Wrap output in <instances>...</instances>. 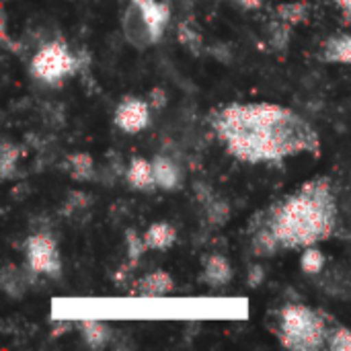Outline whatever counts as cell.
Masks as SVG:
<instances>
[{
    "instance_id": "cell-12",
    "label": "cell",
    "mask_w": 351,
    "mask_h": 351,
    "mask_svg": "<svg viewBox=\"0 0 351 351\" xmlns=\"http://www.w3.org/2000/svg\"><path fill=\"white\" fill-rule=\"evenodd\" d=\"M152 173H154L156 187L165 189V191H175L181 185V179H183L179 167L169 156H162V154L152 158Z\"/></svg>"
},
{
    "instance_id": "cell-2",
    "label": "cell",
    "mask_w": 351,
    "mask_h": 351,
    "mask_svg": "<svg viewBox=\"0 0 351 351\" xmlns=\"http://www.w3.org/2000/svg\"><path fill=\"white\" fill-rule=\"evenodd\" d=\"M255 224L265 226L280 251L306 249L333 237L337 228V199L329 177H315L298 191L261 212Z\"/></svg>"
},
{
    "instance_id": "cell-10",
    "label": "cell",
    "mask_w": 351,
    "mask_h": 351,
    "mask_svg": "<svg viewBox=\"0 0 351 351\" xmlns=\"http://www.w3.org/2000/svg\"><path fill=\"white\" fill-rule=\"evenodd\" d=\"M125 181L136 191H152V189H156L154 173H152V160H146L142 156L132 158V162L125 169Z\"/></svg>"
},
{
    "instance_id": "cell-23",
    "label": "cell",
    "mask_w": 351,
    "mask_h": 351,
    "mask_svg": "<svg viewBox=\"0 0 351 351\" xmlns=\"http://www.w3.org/2000/svg\"><path fill=\"white\" fill-rule=\"evenodd\" d=\"M327 348L331 351H351V329L343 325L333 327Z\"/></svg>"
},
{
    "instance_id": "cell-13",
    "label": "cell",
    "mask_w": 351,
    "mask_h": 351,
    "mask_svg": "<svg viewBox=\"0 0 351 351\" xmlns=\"http://www.w3.org/2000/svg\"><path fill=\"white\" fill-rule=\"evenodd\" d=\"M321 60L331 64H351V33L329 37L321 47Z\"/></svg>"
},
{
    "instance_id": "cell-25",
    "label": "cell",
    "mask_w": 351,
    "mask_h": 351,
    "mask_svg": "<svg viewBox=\"0 0 351 351\" xmlns=\"http://www.w3.org/2000/svg\"><path fill=\"white\" fill-rule=\"evenodd\" d=\"M290 27L292 25H288L286 21H278V23H274L271 25V33H269V41H271V45L276 47V49H286V45H288V37H290Z\"/></svg>"
},
{
    "instance_id": "cell-24",
    "label": "cell",
    "mask_w": 351,
    "mask_h": 351,
    "mask_svg": "<svg viewBox=\"0 0 351 351\" xmlns=\"http://www.w3.org/2000/svg\"><path fill=\"white\" fill-rule=\"evenodd\" d=\"M179 41H181L187 49H191L193 53H197V51L202 49V35H199L189 23H181V25H179Z\"/></svg>"
},
{
    "instance_id": "cell-16",
    "label": "cell",
    "mask_w": 351,
    "mask_h": 351,
    "mask_svg": "<svg viewBox=\"0 0 351 351\" xmlns=\"http://www.w3.org/2000/svg\"><path fill=\"white\" fill-rule=\"evenodd\" d=\"M66 169H68V175L78 183H86L97 177L95 160L88 152H72L66 158Z\"/></svg>"
},
{
    "instance_id": "cell-1",
    "label": "cell",
    "mask_w": 351,
    "mask_h": 351,
    "mask_svg": "<svg viewBox=\"0 0 351 351\" xmlns=\"http://www.w3.org/2000/svg\"><path fill=\"white\" fill-rule=\"evenodd\" d=\"M212 128L230 156L251 165L321 150L317 130L296 111L276 103L226 105L214 113Z\"/></svg>"
},
{
    "instance_id": "cell-14",
    "label": "cell",
    "mask_w": 351,
    "mask_h": 351,
    "mask_svg": "<svg viewBox=\"0 0 351 351\" xmlns=\"http://www.w3.org/2000/svg\"><path fill=\"white\" fill-rule=\"evenodd\" d=\"M146 247L150 251H167L177 241V230L169 222H152L144 232Z\"/></svg>"
},
{
    "instance_id": "cell-17",
    "label": "cell",
    "mask_w": 351,
    "mask_h": 351,
    "mask_svg": "<svg viewBox=\"0 0 351 351\" xmlns=\"http://www.w3.org/2000/svg\"><path fill=\"white\" fill-rule=\"evenodd\" d=\"M19 158H21V148L16 144H12L10 140H2V146H0V177L4 181L14 175Z\"/></svg>"
},
{
    "instance_id": "cell-6",
    "label": "cell",
    "mask_w": 351,
    "mask_h": 351,
    "mask_svg": "<svg viewBox=\"0 0 351 351\" xmlns=\"http://www.w3.org/2000/svg\"><path fill=\"white\" fill-rule=\"evenodd\" d=\"M113 123L125 134H138L146 130L150 125V103L134 95L123 97L115 107Z\"/></svg>"
},
{
    "instance_id": "cell-4",
    "label": "cell",
    "mask_w": 351,
    "mask_h": 351,
    "mask_svg": "<svg viewBox=\"0 0 351 351\" xmlns=\"http://www.w3.org/2000/svg\"><path fill=\"white\" fill-rule=\"evenodd\" d=\"M78 66H80V60L68 47V43L62 39H56L35 51V56L31 58L29 70L35 80L49 84V86H60L78 70Z\"/></svg>"
},
{
    "instance_id": "cell-20",
    "label": "cell",
    "mask_w": 351,
    "mask_h": 351,
    "mask_svg": "<svg viewBox=\"0 0 351 351\" xmlns=\"http://www.w3.org/2000/svg\"><path fill=\"white\" fill-rule=\"evenodd\" d=\"M278 16L288 25H300L308 16V6L304 2H288L278 6Z\"/></svg>"
},
{
    "instance_id": "cell-3",
    "label": "cell",
    "mask_w": 351,
    "mask_h": 351,
    "mask_svg": "<svg viewBox=\"0 0 351 351\" xmlns=\"http://www.w3.org/2000/svg\"><path fill=\"white\" fill-rule=\"evenodd\" d=\"M331 317L304 306V304H286L280 311L278 319V337L284 348L294 351H319L327 348L331 335Z\"/></svg>"
},
{
    "instance_id": "cell-11",
    "label": "cell",
    "mask_w": 351,
    "mask_h": 351,
    "mask_svg": "<svg viewBox=\"0 0 351 351\" xmlns=\"http://www.w3.org/2000/svg\"><path fill=\"white\" fill-rule=\"evenodd\" d=\"M234 276V269L230 265V261L224 255H210L204 263V274H202V282L208 284L210 288H222L226 286Z\"/></svg>"
},
{
    "instance_id": "cell-9",
    "label": "cell",
    "mask_w": 351,
    "mask_h": 351,
    "mask_svg": "<svg viewBox=\"0 0 351 351\" xmlns=\"http://www.w3.org/2000/svg\"><path fill=\"white\" fill-rule=\"evenodd\" d=\"M130 2L138 4L140 10L144 12L146 23H148V27H150V33H152V39H154V43H156V41L162 37L165 27H167V23H169V16H171L169 6H167L165 2H158V0H130Z\"/></svg>"
},
{
    "instance_id": "cell-21",
    "label": "cell",
    "mask_w": 351,
    "mask_h": 351,
    "mask_svg": "<svg viewBox=\"0 0 351 351\" xmlns=\"http://www.w3.org/2000/svg\"><path fill=\"white\" fill-rule=\"evenodd\" d=\"M25 286H27L25 278H23L21 271H16L14 267H6V269L2 271V288H4V292H6L8 296H12V298L23 296Z\"/></svg>"
},
{
    "instance_id": "cell-22",
    "label": "cell",
    "mask_w": 351,
    "mask_h": 351,
    "mask_svg": "<svg viewBox=\"0 0 351 351\" xmlns=\"http://www.w3.org/2000/svg\"><path fill=\"white\" fill-rule=\"evenodd\" d=\"M204 206H206V214H208V220L212 224H224L226 216H228V206L226 202L218 199L216 195H210L208 199H204Z\"/></svg>"
},
{
    "instance_id": "cell-28",
    "label": "cell",
    "mask_w": 351,
    "mask_h": 351,
    "mask_svg": "<svg viewBox=\"0 0 351 351\" xmlns=\"http://www.w3.org/2000/svg\"><path fill=\"white\" fill-rule=\"evenodd\" d=\"M333 2L341 8L343 16H346V19L351 23V0H333Z\"/></svg>"
},
{
    "instance_id": "cell-5",
    "label": "cell",
    "mask_w": 351,
    "mask_h": 351,
    "mask_svg": "<svg viewBox=\"0 0 351 351\" xmlns=\"http://www.w3.org/2000/svg\"><path fill=\"white\" fill-rule=\"evenodd\" d=\"M27 269L31 276H45L51 280L62 278V257L58 251V243L47 232H37L25 243Z\"/></svg>"
},
{
    "instance_id": "cell-26",
    "label": "cell",
    "mask_w": 351,
    "mask_h": 351,
    "mask_svg": "<svg viewBox=\"0 0 351 351\" xmlns=\"http://www.w3.org/2000/svg\"><path fill=\"white\" fill-rule=\"evenodd\" d=\"M148 103H150V107H156V109L165 107V103H167L165 90H162V88H152V93H150V97H148Z\"/></svg>"
},
{
    "instance_id": "cell-7",
    "label": "cell",
    "mask_w": 351,
    "mask_h": 351,
    "mask_svg": "<svg viewBox=\"0 0 351 351\" xmlns=\"http://www.w3.org/2000/svg\"><path fill=\"white\" fill-rule=\"evenodd\" d=\"M121 29L128 37V41L136 47H146L150 43H154L152 39V33H150V27L146 23V16L144 12L140 10L138 4H130L128 10L123 12V19H121Z\"/></svg>"
},
{
    "instance_id": "cell-18",
    "label": "cell",
    "mask_w": 351,
    "mask_h": 351,
    "mask_svg": "<svg viewBox=\"0 0 351 351\" xmlns=\"http://www.w3.org/2000/svg\"><path fill=\"white\" fill-rule=\"evenodd\" d=\"M325 263H327V259H325L323 251L317 249V245L306 247L302 251V255H300V269H302L304 276H313V278L321 276L323 269H325Z\"/></svg>"
},
{
    "instance_id": "cell-15",
    "label": "cell",
    "mask_w": 351,
    "mask_h": 351,
    "mask_svg": "<svg viewBox=\"0 0 351 351\" xmlns=\"http://www.w3.org/2000/svg\"><path fill=\"white\" fill-rule=\"evenodd\" d=\"M80 333H82L84 343L88 348H93V350H103L111 341V337H113L111 329L103 321H97V319L80 321Z\"/></svg>"
},
{
    "instance_id": "cell-27",
    "label": "cell",
    "mask_w": 351,
    "mask_h": 351,
    "mask_svg": "<svg viewBox=\"0 0 351 351\" xmlns=\"http://www.w3.org/2000/svg\"><path fill=\"white\" fill-rule=\"evenodd\" d=\"M263 278H265V271H263V267H259V265H253V267L249 269V284H251L253 288H257V286L263 282Z\"/></svg>"
},
{
    "instance_id": "cell-8",
    "label": "cell",
    "mask_w": 351,
    "mask_h": 351,
    "mask_svg": "<svg viewBox=\"0 0 351 351\" xmlns=\"http://www.w3.org/2000/svg\"><path fill=\"white\" fill-rule=\"evenodd\" d=\"M175 290V282L173 278L162 271V269H156L144 278H140L136 284H134V296H140V298H160V296H167Z\"/></svg>"
},
{
    "instance_id": "cell-19",
    "label": "cell",
    "mask_w": 351,
    "mask_h": 351,
    "mask_svg": "<svg viewBox=\"0 0 351 351\" xmlns=\"http://www.w3.org/2000/svg\"><path fill=\"white\" fill-rule=\"evenodd\" d=\"M125 251H128V267L134 269L140 263L142 255L148 251L146 241H144V234L140 237L134 228H128L125 230Z\"/></svg>"
},
{
    "instance_id": "cell-29",
    "label": "cell",
    "mask_w": 351,
    "mask_h": 351,
    "mask_svg": "<svg viewBox=\"0 0 351 351\" xmlns=\"http://www.w3.org/2000/svg\"><path fill=\"white\" fill-rule=\"evenodd\" d=\"M232 2L241 4V6L247 8V10H255V8H259V6L263 4V0H232Z\"/></svg>"
}]
</instances>
